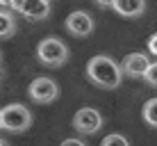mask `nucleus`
<instances>
[{"instance_id":"nucleus-1","label":"nucleus","mask_w":157,"mask_h":146,"mask_svg":"<svg viewBox=\"0 0 157 146\" xmlns=\"http://www.w3.org/2000/svg\"><path fill=\"white\" fill-rule=\"evenodd\" d=\"M86 75L91 82H96L102 89H116L121 85V69L114 59L98 55L86 64Z\"/></svg>"},{"instance_id":"nucleus-2","label":"nucleus","mask_w":157,"mask_h":146,"mask_svg":"<svg viewBox=\"0 0 157 146\" xmlns=\"http://www.w3.org/2000/svg\"><path fill=\"white\" fill-rule=\"evenodd\" d=\"M0 121H2V128L9 132H23L30 128L32 123V114L25 105L21 103H12V105H5L0 110Z\"/></svg>"},{"instance_id":"nucleus-3","label":"nucleus","mask_w":157,"mask_h":146,"mask_svg":"<svg viewBox=\"0 0 157 146\" xmlns=\"http://www.w3.org/2000/svg\"><path fill=\"white\" fill-rule=\"evenodd\" d=\"M36 55H39V59L46 66H62L68 59V48L57 37H48V39H43L36 46Z\"/></svg>"},{"instance_id":"nucleus-4","label":"nucleus","mask_w":157,"mask_h":146,"mask_svg":"<svg viewBox=\"0 0 157 146\" xmlns=\"http://www.w3.org/2000/svg\"><path fill=\"white\" fill-rule=\"evenodd\" d=\"M102 126V116L98 114V110L94 107H82V110L75 112L73 116V128L82 135H94L98 132V128Z\"/></svg>"},{"instance_id":"nucleus-5","label":"nucleus","mask_w":157,"mask_h":146,"mask_svg":"<svg viewBox=\"0 0 157 146\" xmlns=\"http://www.w3.org/2000/svg\"><path fill=\"white\" fill-rule=\"evenodd\" d=\"M9 9L21 12L23 16H28L32 21H41L50 14V2H46V0H23V2L14 0V2H9Z\"/></svg>"},{"instance_id":"nucleus-6","label":"nucleus","mask_w":157,"mask_h":146,"mask_svg":"<svg viewBox=\"0 0 157 146\" xmlns=\"http://www.w3.org/2000/svg\"><path fill=\"white\" fill-rule=\"evenodd\" d=\"M28 94H30V98L36 101V103H50V101L57 98L59 89H57L55 80H50V78H36V80H32V82H30Z\"/></svg>"},{"instance_id":"nucleus-7","label":"nucleus","mask_w":157,"mask_h":146,"mask_svg":"<svg viewBox=\"0 0 157 146\" xmlns=\"http://www.w3.org/2000/svg\"><path fill=\"white\" fill-rule=\"evenodd\" d=\"M66 30L73 37H89L94 32V18L86 12H73L66 18Z\"/></svg>"},{"instance_id":"nucleus-8","label":"nucleus","mask_w":157,"mask_h":146,"mask_svg":"<svg viewBox=\"0 0 157 146\" xmlns=\"http://www.w3.org/2000/svg\"><path fill=\"white\" fill-rule=\"evenodd\" d=\"M150 62L144 53H130V55L123 59V73L130 75V78H144L146 71H148Z\"/></svg>"},{"instance_id":"nucleus-9","label":"nucleus","mask_w":157,"mask_h":146,"mask_svg":"<svg viewBox=\"0 0 157 146\" xmlns=\"http://www.w3.org/2000/svg\"><path fill=\"white\" fill-rule=\"evenodd\" d=\"M112 7H114L121 16H125V18H134V16L144 14L146 5H144V0H114Z\"/></svg>"},{"instance_id":"nucleus-10","label":"nucleus","mask_w":157,"mask_h":146,"mask_svg":"<svg viewBox=\"0 0 157 146\" xmlns=\"http://www.w3.org/2000/svg\"><path fill=\"white\" fill-rule=\"evenodd\" d=\"M16 32V21H14V16L9 14V12H2L0 9V37H12Z\"/></svg>"},{"instance_id":"nucleus-11","label":"nucleus","mask_w":157,"mask_h":146,"mask_svg":"<svg viewBox=\"0 0 157 146\" xmlns=\"http://www.w3.org/2000/svg\"><path fill=\"white\" fill-rule=\"evenodd\" d=\"M144 119L150 123V126L157 128V98H150L144 105Z\"/></svg>"},{"instance_id":"nucleus-12","label":"nucleus","mask_w":157,"mask_h":146,"mask_svg":"<svg viewBox=\"0 0 157 146\" xmlns=\"http://www.w3.org/2000/svg\"><path fill=\"white\" fill-rule=\"evenodd\" d=\"M100 146H130V144H128V139L123 137V135L114 132V135H107V137L100 142Z\"/></svg>"},{"instance_id":"nucleus-13","label":"nucleus","mask_w":157,"mask_h":146,"mask_svg":"<svg viewBox=\"0 0 157 146\" xmlns=\"http://www.w3.org/2000/svg\"><path fill=\"white\" fill-rule=\"evenodd\" d=\"M144 78H146V82H148V85L157 87V62L148 66V71H146V75H144Z\"/></svg>"},{"instance_id":"nucleus-14","label":"nucleus","mask_w":157,"mask_h":146,"mask_svg":"<svg viewBox=\"0 0 157 146\" xmlns=\"http://www.w3.org/2000/svg\"><path fill=\"white\" fill-rule=\"evenodd\" d=\"M148 50L153 53V55H157V32H155V34L148 39Z\"/></svg>"},{"instance_id":"nucleus-15","label":"nucleus","mask_w":157,"mask_h":146,"mask_svg":"<svg viewBox=\"0 0 157 146\" xmlns=\"http://www.w3.org/2000/svg\"><path fill=\"white\" fill-rule=\"evenodd\" d=\"M59 146H84V144L80 142V139H64Z\"/></svg>"},{"instance_id":"nucleus-16","label":"nucleus","mask_w":157,"mask_h":146,"mask_svg":"<svg viewBox=\"0 0 157 146\" xmlns=\"http://www.w3.org/2000/svg\"><path fill=\"white\" fill-rule=\"evenodd\" d=\"M0 146H9L7 142H5V139H0Z\"/></svg>"},{"instance_id":"nucleus-17","label":"nucleus","mask_w":157,"mask_h":146,"mask_svg":"<svg viewBox=\"0 0 157 146\" xmlns=\"http://www.w3.org/2000/svg\"><path fill=\"white\" fill-rule=\"evenodd\" d=\"M0 128H2V121H0Z\"/></svg>"}]
</instances>
